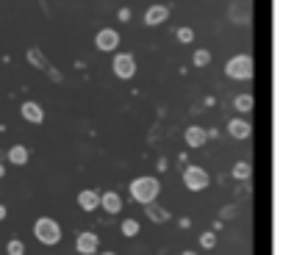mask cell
I'll return each instance as SVG.
<instances>
[{"label":"cell","instance_id":"obj_1","mask_svg":"<svg viewBox=\"0 0 283 255\" xmlns=\"http://www.w3.org/2000/svg\"><path fill=\"white\" fill-rule=\"evenodd\" d=\"M158 191H161V183H158L156 177H136V180H131V197L136 200V203H142V206H150V203H156Z\"/></svg>","mask_w":283,"mask_h":255},{"label":"cell","instance_id":"obj_2","mask_svg":"<svg viewBox=\"0 0 283 255\" xmlns=\"http://www.w3.org/2000/svg\"><path fill=\"white\" fill-rule=\"evenodd\" d=\"M34 236L42 241V244L53 247V244L61 241V227H58L56 219H50V216H39V219L34 222Z\"/></svg>","mask_w":283,"mask_h":255},{"label":"cell","instance_id":"obj_3","mask_svg":"<svg viewBox=\"0 0 283 255\" xmlns=\"http://www.w3.org/2000/svg\"><path fill=\"white\" fill-rule=\"evenodd\" d=\"M225 75L234 81H250L253 78V58L247 53H239L225 64Z\"/></svg>","mask_w":283,"mask_h":255},{"label":"cell","instance_id":"obj_4","mask_svg":"<svg viewBox=\"0 0 283 255\" xmlns=\"http://www.w3.org/2000/svg\"><path fill=\"white\" fill-rule=\"evenodd\" d=\"M111 67H114V75L122 78V81H131L136 75V58L131 56V53H117Z\"/></svg>","mask_w":283,"mask_h":255},{"label":"cell","instance_id":"obj_5","mask_svg":"<svg viewBox=\"0 0 283 255\" xmlns=\"http://www.w3.org/2000/svg\"><path fill=\"white\" fill-rule=\"evenodd\" d=\"M184 183L189 191H203L208 189V172L200 167H186L184 170Z\"/></svg>","mask_w":283,"mask_h":255},{"label":"cell","instance_id":"obj_6","mask_svg":"<svg viewBox=\"0 0 283 255\" xmlns=\"http://www.w3.org/2000/svg\"><path fill=\"white\" fill-rule=\"evenodd\" d=\"M94 44H97L103 53H111V50H117V44H120V34L114 28H103L97 31V36H94Z\"/></svg>","mask_w":283,"mask_h":255},{"label":"cell","instance_id":"obj_7","mask_svg":"<svg viewBox=\"0 0 283 255\" xmlns=\"http://www.w3.org/2000/svg\"><path fill=\"white\" fill-rule=\"evenodd\" d=\"M20 114H22V120L31 122V125H42V122H45L42 106H39V103H34V100H25V103L20 106Z\"/></svg>","mask_w":283,"mask_h":255},{"label":"cell","instance_id":"obj_8","mask_svg":"<svg viewBox=\"0 0 283 255\" xmlns=\"http://www.w3.org/2000/svg\"><path fill=\"white\" fill-rule=\"evenodd\" d=\"M97 236L89 233V230H84V233H78V239H75V250H78L81 255H94L97 253Z\"/></svg>","mask_w":283,"mask_h":255},{"label":"cell","instance_id":"obj_9","mask_svg":"<svg viewBox=\"0 0 283 255\" xmlns=\"http://www.w3.org/2000/svg\"><path fill=\"white\" fill-rule=\"evenodd\" d=\"M6 158H8V164H14V167H25L28 158H31V153H28L25 144H14V147H8Z\"/></svg>","mask_w":283,"mask_h":255},{"label":"cell","instance_id":"obj_10","mask_svg":"<svg viewBox=\"0 0 283 255\" xmlns=\"http://www.w3.org/2000/svg\"><path fill=\"white\" fill-rule=\"evenodd\" d=\"M228 133L234 136V139H247L250 133H253V128H250V122L247 120H231L228 122Z\"/></svg>","mask_w":283,"mask_h":255},{"label":"cell","instance_id":"obj_11","mask_svg":"<svg viewBox=\"0 0 283 255\" xmlns=\"http://www.w3.org/2000/svg\"><path fill=\"white\" fill-rule=\"evenodd\" d=\"M167 17H170V8L167 6H150L147 11H144V22H147V25H161Z\"/></svg>","mask_w":283,"mask_h":255},{"label":"cell","instance_id":"obj_12","mask_svg":"<svg viewBox=\"0 0 283 255\" xmlns=\"http://www.w3.org/2000/svg\"><path fill=\"white\" fill-rule=\"evenodd\" d=\"M208 142V130H203V128H186V144L189 147H203V144Z\"/></svg>","mask_w":283,"mask_h":255},{"label":"cell","instance_id":"obj_13","mask_svg":"<svg viewBox=\"0 0 283 255\" xmlns=\"http://www.w3.org/2000/svg\"><path fill=\"white\" fill-rule=\"evenodd\" d=\"M78 206L84 208V211H94V208H100V194L92 189H84L78 194Z\"/></svg>","mask_w":283,"mask_h":255},{"label":"cell","instance_id":"obj_14","mask_svg":"<svg viewBox=\"0 0 283 255\" xmlns=\"http://www.w3.org/2000/svg\"><path fill=\"white\" fill-rule=\"evenodd\" d=\"M100 206H103V211H108V213H120L122 200H120L117 191H106V194H100Z\"/></svg>","mask_w":283,"mask_h":255},{"label":"cell","instance_id":"obj_15","mask_svg":"<svg viewBox=\"0 0 283 255\" xmlns=\"http://www.w3.org/2000/svg\"><path fill=\"white\" fill-rule=\"evenodd\" d=\"M28 58H31V61L36 64V67H45V70L50 72V78H53V81H61V75H58V70H53V67H50V64L45 61V56H39V50H28Z\"/></svg>","mask_w":283,"mask_h":255},{"label":"cell","instance_id":"obj_16","mask_svg":"<svg viewBox=\"0 0 283 255\" xmlns=\"http://www.w3.org/2000/svg\"><path fill=\"white\" fill-rule=\"evenodd\" d=\"M144 213H147V216H150L153 222H167V219H170V213L164 211L161 206H156V203H150V206L144 208Z\"/></svg>","mask_w":283,"mask_h":255},{"label":"cell","instance_id":"obj_17","mask_svg":"<svg viewBox=\"0 0 283 255\" xmlns=\"http://www.w3.org/2000/svg\"><path fill=\"white\" fill-rule=\"evenodd\" d=\"M122 236H128V239L139 236V222H136V219H125V222H122Z\"/></svg>","mask_w":283,"mask_h":255},{"label":"cell","instance_id":"obj_18","mask_svg":"<svg viewBox=\"0 0 283 255\" xmlns=\"http://www.w3.org/2000/svg\"><path fill=\"white\" fill-rule=\"evenodd\" d=\"M6 253H8V255H25V244H22L20 239H11V241L6 244Z\"/></svg>","mask_w":283,"mask_h":255},{"label":"cell","instance_id":"obj_19","mask_svg":"<svg viewBox=\"0 0 283 255\" xmlns=\"http://www.w3.org/2000/svg\"><path fill=\"white\" fill-rule=\"evenodd\" d=\"M234 106L239 108V111H250V108H253V97H250V94H239V97L234 100Z\"/></svg>","mask_w":283,"mask_h":255},{"label":"cell","instance_id":"obj_20","mask_svg":"<svg viewBox=\"0 0 283 255\" xmlns=\"http://www.w3.org/2000/svg\"><path fill=\"white\" fill-rule=\"evenodd\" d=\"M200 244H203L205 250H211V247H217V233H214V230H205V233L200 236Z\"/></svg>","mask_w":283,"mask_h":255},{"label":"cell","instance_id":"obj_21","mask_svg":"<svg viewBox=\"0 0 283 255\" xmlns=\"http://www.w3.org/2000/svg\"><path fill=\"white\" fill-rule=\"evenodd\" d=\"M234 177H239V180H241V177H250V164L247 161L236 164V167H234Z\"/></svg>","mask_w":283,"mask_h":255},{"label":"cell","instance_id":"obj_22","mask_svg":"<svg viewBox=\"0 0 283 255\" xmlns=\"http://www.w3.org/2000/svg\"><path fill=\"white\" fill-rule=\"evenodd\" d=\"M175 36H178V42L189 44L191 39H194V31H191V28H178V31H175Z\"/></svg>","mask_w":283,"mask_h":255},{"label":"cell","instance_id":"obj_23","mask_svg":"<svg viewBox=\"0 0 283 255\" xmlns=\"http://www.w3.org/2000/svg\"><path fill=\"white\" fill-rule=\"evenodd\" d=\"M208 61H211V53H208V50H197V53H194V64H197V67H205Z\"/></svg>","mask_w":283,"mask_h":255},{"label":"cell","instance_id":"obj_24","mask_svg":"<svg viewBox=\"0 0 283 255\" xmlns=\"http://www.w3.org/2000/svg\"><path fill=\"white\" fill-rule=\"evenodd\" d=\"M120 20H122V22L131 20V11H128V8H120Z\"/></svg>","mask_w":283,"mask_h":255},{"label":"cell","instance_id":"obj_25","mask_svg":"<svg viewBox=\"0 0 283 255\" xmlns=\"http://www.w3.org/2000/svg\"><path fill=\"white\" fill-rule=\"evenodd\" d=\"M6 216H8V208H6V206H0V222L6 219Z\"/></svg>","mask_w":283,"mask_h":255},{"label":"cell","instance_id":"obj_26","mask_svg":"<svg viewBox=\"0 0 283 255\" xmlns=\"http://www.w3.org/2000/svg\"><path fill=\"white\" fill-rule=\"evenodd\" d=\"M3 175H6V167H3V164H0V177H3Z\"/></svg>","mask_w":283,"mask_h":255},{"label":"cell","instance_id":"obj_27","mask_svg":"<svg viewBox=\"0 0 283 255\" xmlns=\"http://www.w3.org/2000/svg\"><path fill=\"white\" fill-rule=\"evenodd\" d=\"M184 255H197V253H194V250H186V253Z\"/></svg>","mask_w":283,"mask_h":255},{"label":"cell","instance_id":"obj_28","mask_svg":"<svg viewBox=\"0 0 283 255\" xmlns=\"http://www.w3.org/2000/svg\"><path fill=\"white\" fill-rule=\"evenodd\" d=\"M103 255H117V253H103Z\"/></svg>","mask_w":283,"mask_h":255}]
</instances>
